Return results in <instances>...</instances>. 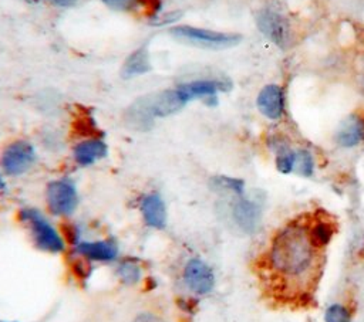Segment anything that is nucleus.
I'll use <instances>...</instances> for the list:
<instances>
[{
  "instance_id": "nucleus-15",
  "label": "nucleus",
  "mask_w": 364,
  "mask_h": 322,
  "mask_svg": "<svg viewBox=\"0 0 364 322\" xmlns=\"http://www.w3.org/2000/svg\"><path fill=\"white\" fill-rule=\"evenodd\" d=\"M232 217L240 228L252 231L260 220V209L247 199H239L232 207Z\"/></svg>"
},
{
  "instance_id": "nucleus-22",
  "label": "nucleus",
  "mask_w": 364,
  "mask_h": 322,
  "mask_svg": "<svg viewBox=\"0 0 364 322\" xmlns=\"http://www.w3.org/2000/svg\"><path fill=\"white\" fill-rule=\"evenodd\" d=\"M215 186L219 190H229L236 194L243 193V182L239 179H232V177H216L213 179Z\"/></svg>"
},
{
  "instance_id": "nucleus-25",
  "label": "nucleus",
  "mask_w": 364,
  "mask_h": 322,
  "mask_svg": "<svg viewBox=\"0 0 364 322\" xmlns=\"http://www.w3.org/2000/svg\"><path fill=\"white\" fill-rule=\"evenodd\" d=\"M50 1H53V3H55L58 6H70V4L75 3L77 0H50Z\"/></svg>"
},
{
  "instance_id": "nucleus-14",
  "label": "nucleus",
  "mask_w": 364,
  "mask_h": 322,
  "mask_svg": "<svg viewBox=\"0 0 364 322\" xmlns=\"http://www.w3.org/2000/svg\"><path fill=\"white\" fill-rule=\"evenodd\" d=\"M107 145L101 139H85L73 149L74 160L81 166H90L107 156Z\"/></svg>"
},
{
  "instance_id": "nucleus-13",
  "label": "nucleus",
  "mask_w": 364,
  "mask_h": 322,
  "mask_svg": "<svg viewBox=\"0 0 364 322\" xmlns=\"http://www.w3.org/2000/svg\"><path fill=\"white\" fill-rule=\"evenodd\" d=\"M77 252H80L82 257L92 260V261L108 262V261H112L117 258L118 247L111 240L82 241V243L77 244Z\"/></svg>"
},
{
  "instance_id": "nucleus-8",
  "label": "nucleus",
  "mask_w": 364,
  "mask_h": 322,
  "mask_svg": "<svg viewBox=\"0 0 364 322\" xmlns=\"http://www.w3.org/2000/svg\"><path fill=\"white\" fill-rule=\"evenodd\" d=\"M259 112L270 121L279 119L284 112V94L279 85H264L256 98Z\"/></svg>"
},
{
  "instance_id": "nucleus-11",
  "label": "nucleus",
  "mask_w": 364,
  "mask_h": 322,
  "mask_svg": "<svg viewBox=\"0 0 364 322\" xmlns=\"http://www.w3.org/2000/svg\"><path fill=\"white\" fill-rule=\"evenodd\" d=\"M229 84L219 79H195L179 85L176 89L185 102L193 98H213L218 91H225Z\"/></svg>"
},
{
  "instance_id": "nucleus-19",
  "label": "nucleus",
  "mask_w": 364,
  "mask_h": 322,
  "mask_svg": "<svg viewBox=\"0 0 364 322\" xmlns=\"http://www.w3.org/2000/svg\"><path fill=\"white\" fill-rule=\"evenodd\" d=\"M294 150H291L287 145L280 143L276 146V167L280 173H291L293 172V165H294Z\"/></svg>"
},
{
  "instance_id": "nucleus-3",
  "label": "nucleus",
  "mask_w": 364,
  "mask_h": 322,
  "mask_svg": "<svg viewBox=\"0 0 364 322\" xmlns=\"http://www.w3.org/2000/svg\"><path fill=\"white\" fill-rule=\"evenodd\" d=\"M20 217L27 224L37 248L51 254L64 251V240L38 210L24 209L20 213Z\"/></svg>"
},
{
  "instance_id": "nucleus-23",
  "label": "nucleus",
  "mask_w": 364,
  "mask_h": 322,
  "mask_svg": "<svg viewBox=\"0 0 364 322\" xmlns=\"http://www.w3.org/2000/svg\"><path fill=\"white\" fill-rule=\"evenodd\" d=\"M108 7L114 10H121V11H128L134 9L138 3V0H102Z\"/></svg>"
},
{
  "instance_id": "nucleus-24",
  "label": "nucleus",
  "mask_w": 364,
  "mask_h": 322,
  "mask_svg": "<svg viewBox=\"0 0 364 322\" xmlns=\"http://www.w3.org/2000/svg\"><path fill=\"white\" fill-rule=\"evenodd\" d=\"M131 322H165V321L155 313L144 312V313H139L138 316H135Z\"/></svg>"
},
{
  "instance_id": "nucleus-7",
  "label": "nucleus",
  "mask_w": 364,
  "mask_h": 322,
  "mask_svg": "<svg viewBox=\"0 0 364 322\" xmlns=\"http://www.w3.org/2000/svg\"><path fill=\"white\" fill-rule=\"evenodd\" d=\"M183 281L192 292L205 295L209 294L215 287V274L205 261L192 258L183 268Z\"/></svg>"
},
{
  "instance_id": "nucleus-12",
  "label": "nucleus",
  "mask_w": 364,
  "mask_h": 322,
  "mask_svg": "<svg viewBox=\"0 0 364 322\" xmlns=\"http://www.w3.org/2000/svg\"><path fill=\"white\" fill-rule=\"evenodd\" d=\"M141 213L146 226L162 228L166 224V207L162 197L156 193L146 194L141 201Z\"/></svg>"
},
{
  "instance_id": "nucleus-27",
  "label": "nucleus",
  "mask_w": 364,
  "mask_h": 322,
  "mask_svg": "<svg viewBox=\"0 0 364 322\" xmlns=\"http://www.w3.org/2000/svg\"><path fill=\"white\" fill-rule=\"evenodd\" d=\"M27 1H31V3H36V1H40V0H27Z\"/></svg>"
},
{
  "instance_id": "nucleus-21",
  "label": "nucleus",
  "mask_w": 364,
  "mask_h": 322,
  "mask_svg": "<svg viewBox=\"0 0 364 322\" xmlns=\"http://www.w3.org/2000/svg\"><path fill=\"white\" fill-rule=\"evenodd\" d=\"M326 322H351L350 311L341 304L330 305L324 312Z\"/></svg>"
},
{
  "instance_id": "nucleus-17",
  "label": "nucleus",
  "mask_w": 364,
  "mask_h": 322,
  "mask_svg": "<svg viewBox=\"0 0 364 322\" xmlns=\"http://www.w3.org/2000/svg\"><path fill=\"white\" fill-rule=\"evenodd\" d=\"M333 227L330 223L326 221H317L313 224V227L309 230V235L311 240V244L318 250L326 247L331 238H333Z\"/></svg>"
},
{
  "instance_id": "nucleus-10",
  "label": "nucleus",
  "mask_w": 364,
  "mask_h": 322,
  "mask_svg": "<svg viewBox=\"0 0 364 322\" xmlns=\"http://www.w3.org/2000/svg\"><path fill=\"white\" fill-rule=\"evenodd\" d=\"M259 30L277 45L284 47L289 43V26L283 17L272 11H263L257 17Z\"/></svg>"
},
{
  "instance_id": "nucleus-6",
  "label": "nucleus",
  "mask_w": 364,
  "mask_h": 322,
  "mask_svg": "<svg viewBox=\"0 0 364 322\" xmlns=\"http://www.w3.org/2000/svg\"><path fill=\"white\" fill-rule=\"evenodd\" d=\"M46 199L48 209L55 216L71 214L78 203L75 186L68 180H54L47 186Z\"/></svg>"
},
{
  "instance_id": "nucleus-2",
  "label": "nucleus",
  "mask_w": 364,
  "mask_h": 322,
  "mask_svg": "<svg viewBox=\"0 0 364 322\" xmlns=\"http://www.w3.org/2000/svg\"><path fill=\"white\" fill-rule=\"evenodd\" d=\"M185 104L186 102L182 99L176 88L149 94L129 106L127 119L131 126L136 129H146L152 125L155 118L171 115L179 111Z\"/></svg>"
},
{
  "instance_id": "nucleus-16",
  "label": "nucleus",
  "mask_w": 364,
  "mask_h": 322,
  "mask_svg": "<svg viewBox=\"0 0 364 322\" xmlns=\"http://www.w3.org/2000/svg\"><path fill=\"white\" fill-rule=\"evenodd\" d=\"M151 64H149V55L145 47L138 48L136 51H134L132 54H129V57L127 58L124 67H122V75L125 78L134 77V75H141L145 74L146 71H149Z\"/></svg>"
},
{
  "instance_id": "nucleus-26",
  "label": "nucleus",
  "mask_w": 364,
  "mask_h": 322,
  "mask_svg": "<svg viewBox=\"0 0 364 322\" xmlns=\"http://www.w3.org/2000/svg\"><path fill=\"white\" fill-rule=\"evenodd\" d=\"M4 186H6V184H4V180H3V177L0 176V190H3Z\"/></svg>"
},
{
  "instance_id": "nucleus-5",
  "label": "nucleus",
  "mask_w": 364,
  "mask_h": 322,
  "mask_svg": "<svg viewBox=\"0 0 364 322\" xmlns=\"http://www.w3.org/2000/svg\"><path fill=\"white\" fill-rule=\"evenodd\" d=\"M36 160V152L31 143L26 140H16L10 143L1 155V169L6 174L18 176L27 172Z\"/></svg>"
},
{
  "instance_id": "nucleus-20",
  "label": "nucleus",
  "mask_w": 364,
  "mask_h": 322,
  "mask_svg": "<svg viewBox=\"0 0 364 322\" xmlns=\"http://www.w3.org/2000/svg\"><path fill=\"white\" fill-rule=\"evenodd\" d=\"M117 275L118 278L127 284V285H132L135 282H138L141 279V268L138 264H135L134 261H122L118 268H117Z\"/></svg>"
},
{
  "instance_id": "nucleus-4",
  "label": "nucleus",
  "mask_w": 364,
  "mask_h": 322,
  "mask_svg": "<svg viewBox=\"0 0 364 322\" xmlns=\"http://www.w3.org/2000/svg\"><path fill=\"white\" fill-rule=\"evenodd\" d=\"M171 34L186 44L202 48H228L236 45L242 37L233 33H222L206 28H198L192 26H178L171 30Z\"/></svg>"
},
{
  "instance_id": "nucleus-18",
  "label": "nucleus",
  "mask_w": 364,
  "mask_h": 322,
  "mask_svg": "<svg viewBox=\"0 0 364 322\" xmlns=\"http://www.w3.org/2000/svg\"><path fill=\"white\" fill-rule=\"evenodd\" d=\"M293 172H296L297 174H300L303 177H310L313 174V172H314V159H313V155L309 150H306V149L296 150Z\"/></svg>"
},
{
  "instance_id": "nucleus-1",
  "label": "nucleus",
  "mask_w": 364,
  "mask_h": 322,
  "mask_svg": "<svg viewBox=\"0 0 364 322\" xmlns=\"http://www.w3.org/2000/svg\"><path fill=\"white\" fill-rule=\"evenodd\" d=\"M267 260L279 275L289 279L303 278L317 262V248L311 244L309 230L291 223L273 237Z\"/></svg>"
},
{
  "instance_id": "nucleus-9",
  "label": "nucleus",
  "mask_w": 364,
  "mask_h": 322,
  "mask_svg": "<svg viewBox=\"0 0 364 322\" xmlns=\"http://www.w3.org/2000/svg\"><path fill=\"white\" fill-rule=\"evenodd\" d=\"M334 139L341 148H354L364 140V118L358 113L346 116L337 126Z\"/></svg>"
}]
</instances>
